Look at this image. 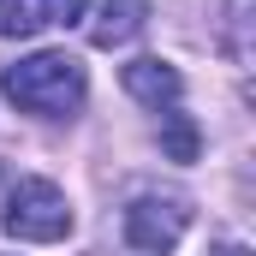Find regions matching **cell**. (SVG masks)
<instances>
[{
  "mask_svg": "<svg viewBox=\"0 0 256 256\" xmlns=\"http://www.w3.org/2000/svg\"><path fill=\"white\" fill-rule=\"evenodd\" d=\"M0 90H6V102L12 108H24V114H42V120H66V114H78L84 108V66L72 60V54H30V60L6 66L0 72Z\"/></svg>",
  "mask_w": 256,
  "mask_h": 256,
  "instance_id": "obj_1",
  "label": "cell"
},
{
  "mask_svg": "<svg viewBox=\"0 0 256 256\" xmlns=\"http://www.w3.org/2000/svg\"><path fill=\"white\" fill-rule=\"evenodd\" d=\"M0 226L18 238V244H60L72 232V202L54 179H18L6 196V214Z\"/></svg>",
  "mask_w": 256,
  "mask_h": 256,
  "instance_id": "obj_2",
  "label": "cell"
},
{
  "mask_svg": "<svg viewBox=\"0 0 256 256\" xmlns=\"http://www.w3.org/2000/svg\"><path fill=\"white\" fill-rule=\"evenodd\" d=\"M185 226H191V202L185 196H131L126 208V244L137 256H167L179 238H185Z\"/></svg>",
  "mask_w": 256,
  "mask_h": 256,
  "instance_id": "obj_3",
  "label": "cell"
},
{
  "mask_svg": "<svg viewBox=\"0 0 256 256\" xmlns=\"http://www.w3.org/2000/svg\"><path fill=\"white\" fill-rule=\"evenodd\" d=\"M120 84H126V96L131 102H143V108H179V96H185V78L173 72L167 60H131L120 66Z\"/></svg>",
  "mask_w": 256,
  "mask_h": 256,
  "instance_id": "obj_4",
  "label": "cell"
},
{
  "mask_svg": "<svg viewBox=\"0 0 256 256\" xmlns=\"http://www.w3.org/2000/svg\"><path fill=\"white\" fill-rule=\"evenodd\" d=\"M143 24H149V0H108L102 18L90 24V42L96 48H126L131 36H143Z\"/></svg>",
  "mask_w": 256,
  "mask_h": 256,
  "instance_id": "obj_5",
  "label": "cell"
},
{
  "mask_svg": "<svg viewBox=\"0 0 256 256\" xmlns=\"http://www.w3.org/2000/svg\"><path fill=\"white\" fill-rule=\"evenodd\" d=\"M161 155H167V161H196V155H202V131H196L191 114H167V126H161Z\"/></svg>",
  "mask_w": 256,
  "mask_h": 256,
  "instance_id": "obj_6",
  "label": "cell"
},
{
  "mask_svg": "<svg viewBox=\"0 0 256 256\" xmlns=\"http://www.w3.org/2000/svg\"><path fill=\"white\" fill-rule=\"evenodd\" d=\"M48 24V12H42V0H0V36H36Z\"/></svg>",
  "mask_w": 256,
  "mask_h": 256,
  "instance_id": "obj_7",
  "label": "cell"
},
{
  "mask_svg": "<svg viewBox=\"0 0 256 256\" xmlns=\"http://www.w3.org/2000/svg\"><path fill=\"white\" fill-rule=\"evenodd\" d=\"M42 12H48V24H78L90 12V0H42Z\"/></svg>",
  "mask_w": 256,
  "mask_h": 256,
  "instance_id": "obj_8",
  "label": "cell"
},
{
  "mask_svg": "<svg viewBox=\"0 0 256 256\" xmlns=\"http://www.w3.org/2000/svg\"><path fill=\"white\" fill-rule=\"evenodd\" d=\"M208 256H250V250H244V244H214Z\"/></svg>",
  "mask_w": 256,
  "mask_h": 256,
  "instance_id": "obj_9",
  "label": "cell"
}]
</instances>
